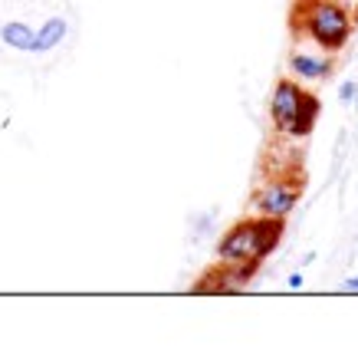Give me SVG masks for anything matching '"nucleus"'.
Masks as SVG:
<instances>
[{"label":"nucleus","instance_id":"obj_6","mask_svg":"<svg viewBox=\"0 0 358 362\" xmlns=\"http://www.w3.org/2000/svg\"><path fill=\"white\" fill-rule=\"evenodd\" d=\"M319 112H322V103L312 93H306V95H302V105H299V115H296V119H292V125L286 129V139H296V142H299V139H309L312 129H316Z\"/></svg>","mask_w":358,"mask_h":362},{"label":"nucleus","instance_id":"obj_1","mask_svg":"<svg viewBox=\"0 0 358 362\" xmlns=\"http://www.w3.org/2000/svg\"><path fill=\"white\" fill-rule=\"evenodd\" d=\"M292 30L306 37L322 53H342L352 43L355 20L342 0H299L292 13Z\"/></svg>","mask_w":358,"mask_h":362},{"label":"nucleus","instance_id":"obj_7","mask_svg":"<svg viewBox=\"0 0 358 362\" xmlns=\"http://www.w3.org/2000/svg\"><path fill=\"white\" fill-rule=\"evenodd\" d=\"M33 37H37V30L30 27V23H23V20H7V23L0 27L4 47L20 49V53H33Z\"/></svg>","mask_w":358,"mask_h":362},{"label":"nucleus","instance_id":"obj_8","mask_svg":"<svg viewBox=\"0 0 358 362\" xmlns=\"http://www.w3.org/2000/svg\"><path fill=\"white\" fill-rule=\"evenodd\" d=\"M69 33V23L63 17H49L43 27L37 30V37H33V53H49V49H56Z\"/></svg>","mask_w":358,"mask_h":362},{"label":"nucleus","instance_id":"obj_5","mask_svg":"<svg viewBox=\"0 0 358 362\" xmlns=\"http://www.w3.org/2000/svg\"><path fill=\"white\" fill-rule=\"evenodd\" d=\"M332 69H335V59L322 49H296L290 57V73L296 83H322L332 76Z\"/></svg>","mask_w":358,"mask_h":362},{"label":"nucleus","instance_id":"obj_11","mask_svg":"<svg viewBox=\"0 0 358 362\" xmlns=\"http://www.w3.org/2000/svg\"><path fill=\"white\" fill-rule=\"evenodd\" d=\"M286 284H290L292 290H299V286H302V274H290V276H286Z\"/></svg>","mask_w":358,"mask_h":362},{"label":"nucleus","instance_id":"obj_10","mask_svg":"<svg viewBox=\"0 0 358 362\" xmlns=\"http://www.w3.org/2000/svg\"><path fill=\"white\" fill-rule=\"evenodd\" d=\"M342 290H349V293H358V276H349V280L342 284Z\"/></svg>","mask_w":358,"mask_h":362},{"label":"nucleus","instance_id":"obj_2","mask_svg":"<svg viewBox=\"0 0 358 362\" xmlns=\"http://www.w3.org/2000/svg\"><path fill=\"white\" fill-rule=\"evenodd\" d=\"M283 218H253L237 221L234 228L224 230V238L217 240L214 260L217 264H263L273 257L280 240H283Z\"/></svg>","mask_w":358,"mask_h":362},{"label":"nucleus","instance_id":"obj_4","mask_svg":"<svg viewBox=\"0 0 358 362\" xmlns=\"http://www.w3.org/2000/svg\"><path fill=\"white\" fill-rule=\"evenodd\" d=\"M302 95H306V89H302V83H296L292 76L276 83L273 99H270V119H273V129L280 135H286V129L292 125V119L299 115Z\"/></svg>","mask_w":358,"mask_h":362},{"label":"nucleus","instance_id":"obj_9","mask_svg":"<svg viewBox=\"0 0 358 362\" xmlns=\"http://www.w3.org/2000/svg\"><path fill=\"white\" fill-rule=\"evenodd\" d=\"M339 99H342V103H355V99H358V83H355V79H345V83H342V86H339Z\"/></svg>","mask_w":358,"mask_h":362},{"label":"nucleus","instance_id":"obj_3","mask_svg":"<svg viewBox=\"0 0 358 362\" xmlns=\"http://www.w3.org/2000/svg\"><path fill=\"white\" fill-rule=\"evenodd\" d=\"M302 175H270V178L253 191L250 198V208H253L256 218H290L292 208L299 204L302 198Z\"/></svg>","mask_w":358,"mask_h":362}]
</instances>
